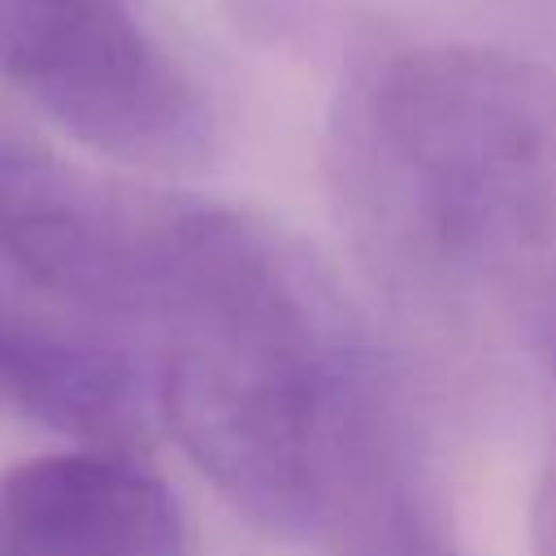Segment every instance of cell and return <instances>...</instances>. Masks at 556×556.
<instances>
[{
    "label": "cell",
    "instance_id": "6da1fadb",
    "mask_svg": "<svg viewBox=\"0 0 556 556\" xmlns=\"http://www.w3.org/2000/svg\"><path fill=\"white\" fill-rule=\"evenodd\" d=\"M361 243L413 295L556 334V70L469 43L361 70L334 122Z\"/></svg>",
    "mask_w": 556,
    "mask_h": 556
},
{
    "label": "cell",
    "instance_id": "7a4b0ae2",
    "mask_svg": "<svg viewBox=\"0 0 556 556\" xmlns=\"http://www.w3.org/2000/svg\"><path fill=\"white\" fill-rule=\"evenodd\" d=\"M156 334V408L252 526L317 534L343 400L374 356L261 222L178 195Z\"/></svg>",
    "mask_w": 556,
    "mask_h": 556
},
{
    "label": "cell",
    "instance_id": "3957f363",
    "mask_svg": "<svg viewBox=\"0 0 556 556\" xmlns=\"http://www.w3.org/2000/svg\"><path fill=\"white\" fill-rule=\"evenodd\" d=\"M0 78L78 143L187 169L213 143L200 87L130 0H0Z\"/></svg>",
    "mask_w": 556,
    "mask_h": 556
},
{
    "label": "cell",
    "instance_id": "277c9868",
    "mask_svg": "<svg viewBox=\"0 0 556 556\" xmlns=\"http://www.w3.org/2000/svg\"><path fill=\"white\" fill-rule=\"evenodd\" d=\"M178 195L83 169L0 130V261L39 295L152 330Z\"/></svg>",
    "mask_w": 556,
    "mask_h": 556
},
{
    "label": "cell",
    "instance_id": "5b68a950",
    "mask_svg": "<svg viewBox=\"0 0 556 556\" xmlns=\"http://www.w3.org/2000/svg\"><path fill=\"white\" fill-rule=\"evenodd\" d=\"M0 395L78 447L135 456L156 408V365L117 326L0 278Z\"/></svg>",
    "mask_w": 556,
    "mask_h": 556
},
{
    "label": "cell",
    "instance_id": "8992f818",
    "mask_svg": "<svg viewBox=\"0 0 556 556\" xmlns=\"http://www.w3.org/2000/svg\"><path fill=\"white\" fill-rule=\"evenodd\" d=\"M0 556H187V517L135 456L48 452L0 473Z\"/></svg>",
    "mask_w": 556,
    "mask_h": 556
},
{
    "label": "cell",
    "instance_id": "52a82bcc",
    "mask_svg": "<svg viewBox=\"0 0 556 556\" xmlns=\"http://www.w3.org/2000/svg\"><path fill=\"white\" fill-rule=\"evenodd\" d=\"M317 534L330 556H456L408 413L374 356L334 426Z\"/></svg>",
    "mask_w": 556,
    "mask_h": 556
},
{
    "label": "cell",
    "instance_id": "ba28073f",
    "mask_svg": "<svg viewBox=\"0 0 556 556\" xmlns=\"http://www.w3.org/2000/svg\"><path fill=\"white\" fill-rule=\"evenodd\" d=\"M543 361L552 374V395H556V334L543 343ZM530 552L534 556H556V421H552V443L534 482V500H530Z\"/></svg>",
    "mask_w": 556,
    "mask_h": 556
}]
</instances>
